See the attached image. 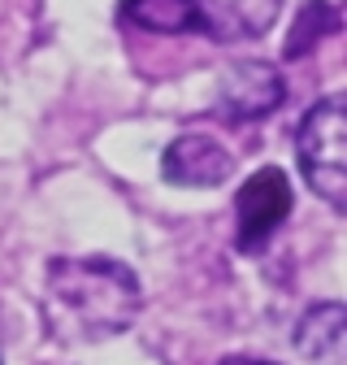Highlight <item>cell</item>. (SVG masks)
I'll list each match as a JSON object with an SVG mask.
<instances>
[{"label": "cell", "instance_id": "obj_6", "mask_svg": "<svg viewBox=\"0 0 347 365\" xmlns=\"http://www.w3.org/2000/svg\"><path fill=\"white\" fill-rule=\"evenodd\" d=\"M161 170H165L169 182H178V187H217V182L230 178L235 161L213 135L187 130V135H178V140L165 148Z\"/></svg>", "mask_w": 347, "mask_h": 365}, {"label": "cell", "instance_id": "obj_5", "mask_svg": "<svg viewBox=\"0 0 347 365\" xmlns=\"http://www.w3.org/2000/svg\"><path fill=\"white\" fill-rule=\"evenodd\" d=\"M282 0H187L191 35H208L217 43L256 39L278 22Z\"/></svg>", "mask_w": 347, "mask_h": 365}, {"label": "cell", "instance_id": "obj_4", "mask_svg": "<svg viewBox=\"0 0 347 365\" xmlns=\"http://www.w3.org/2000/svg\"><path fill=\"white\" fill-rule=\"evenodd\" d=\"M287 96V78L278 74V66L269 61H235L222 74L217 87V118L222 122H256L282 105Z\"/></svg>", "mask_w": 347, "mask_h": 365}, {"label": "cell", "instance_id": "obj_7", "mask_svg": "<svg viewBox=\"0 0 347 365\" xmlns=\"http://www.w3.org/2000/svg\"><path fill=\"white\" fill-rule=\"evenodd\" d=\"M295 352L309 361V365H343V352H347V313L343 304H317L299 317L295 327Z\"/></svg>", "mask_w": 347, "mask_h": 365}, {"label": "cell", "instance_id": "obj_9", "mask_svg": "<svg viewBox=\"0 0 347 365\" xmlns=\"http://www.w3.org/2000/svg\"><path fill=\"white\" fill-rule=\"evenodd\" d=\"M334 31H338V9L330 5V0H309V5L299 9V18H295L291 39H287V57L295 61V57H304V53H313L317 43H321L326 35H334Z\"/></svg>", "mask_w": 347, "mask_h": 365}, {"label": "cell", "instance_id": "obj_11", "mask_svg": "<svg viewBox=\"0 0 347 365\" xmlns=\"http://www.w3.org/2000/svg\"><path fill=\"white\" fill-rule=\"evenodd\" d=\"M0 365H5V356H0Z\"/></svg>", "mask_w": 347, "mask_h": 365}, {"label": "cell", "instance_id": "obj_8", "mask_svg": "<svg viewBox=\"0 0 347 365\" xmlns=\"http://www.w3.org/2000/svg\"><path fill=\"white\" fill-rule=\"evenodd\" d=\"M122 22L152 35H191L187 0H122Z\"/></svg>", "mask_w": 347, "mask_h": 365}, {"label": "cell", "instance_id": "obj_3", "mask_svg": "<svg viewBox=\"0 0 347 365\" xmlns=\"http://www.w3.org/2000/svg\"><path fill=\"white\" fill-rule=\"evenodd\" d=\"M291 213V182L278 165L256 170L235 196V244L239 252H260Z\"/></svg>", "mask_w": 347, "mask_h": 365}, {"label": "cell", "instance_id": "obj_1", "mask_svg": "<svg viewBox=\"0 0 347 365\" xmlns=\"http://www.w3.org/2000/svg\"><path fill=\"white\" fill-rule=\"evenodd\" d=\"M39 304L57 344H105L139 317L144 287L113 257H57L48 261Z\"/></svg>", "mask_w": 347, "mask_h": 365}, {"label": "cell", "instance_id": "obj_2", "mask_svg": "<svg viewBox=\"0 0 347 365\" xmlns=\"http://www.w3.org/2000/svg\"><path fill=\"white\" fill-rule=\"evenodd\" d=\"M295 153H299V170L309 178V187L330 209H347V109H343V96H321L299 118Z\"/></svg>", "mask_w": 347, "mask_h": 365}, {"label": "cell", "instance_id": "obj_10", "mask_svg": "<svg viewBox=\"0 0 347 365\" xmlns=\"http://www.w3.org/2000/svg\"><path fill=\"white\" fill-rule=\"evenodd\" d=\"M222 365H274V361H256V356H230V361H222Z\"/></svg>", "mask_w": 347, "mask_h": 365}]
</instances>
